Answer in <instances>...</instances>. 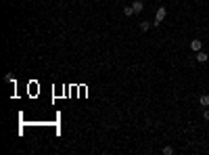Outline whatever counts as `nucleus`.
Wrapping results in <instances>:
<instances>
[{
    "label": "nucleus",
    "instance_id": "nucleus-1",
    "mask_svg": "<svg viewBox=\"0 0 209 155\" xmlns=\"http://www.w3.org/2000/svg\"><path fill=\"white\" fill-rule=\"evenodd\" d=\"M165 17H167V8H165V6H159V8H157V13H155V21H153V25H155V27H159V25L163 23V19H165Z\"/></svg>",
    "mask_w": 209,
    "mask_h": 155
},
{
    "label": "nucleus",
    "instance_id": "nucleus-2",
    "mask_svg": "<svg viewBox=\"0 0 209 155\" xmlns=\"http://www.w3.org/2000/svg\"><path fill=\"white\" fill-rule=\"evenodd\" d=\"M132 8H134L136 15H140V13L144 11V2H142V0H134V2H132Z\"/></svg>",
    "mask_w": 209,
    "mask_h": 155
},
{
    "label": "nucleus",
    "instance_id": "nucleus-3",
    "mask_svg": "<svg viewBox=\"0 0 209 155\" xmlns=\"http://www.w3.org/2000/svg\"><path fill=\"white\" fill-rule=\"evenodd\" d=\"M197 61H199V63H207V61H209V55L205 52V50H199V52H197Z\"/></svg>",
    "mask_w": 209,
    "mask_h": 155
},
{
    "label": "nucleus",
    "instance_id": "nucleus-4",
    "mask_svg": "<svg viewBox=\"0 0 209 155\" xmlns=\"http://www.w3.org/2000/svg\"><path fill=\"white\" fill-rule=\"evenodd\" d=\"M190 48H192L195 52H199V50L203 48V42H201V40H190Z\"/></svg>",
    "mask_w": 209,
    "mask_h": 155
},
{
    "label": "nucleus",
    "instance_id": "nucleus-5",
    "mask_svg": "<svg viewBox=\"0 0 209 155\" xmlns=\"http://www.w3.org/2000/svg\"><path fill=\"white\" fill-rule=\"evenodd\" d=\"M199 105H201V107H209V94H203V96L199 99Z\"/></svg>",
    "mask_w": 209,
    "mask_h": 155
},
{
    "label": "nucleus",
    "instance_id": "nucleus-6",
    "mask_svg": "<svg viewBox=\"0 0 209 155\" xmlns=\"http://www.w3.org/2000/svg\"><path fill=\"white\" fill-rule=\"evenodd\" d=\"M153 27V23H149V21H140V32H149Z\"/></svg>",
    "mask_w": 209,
    "mask_h": 155
},
{
    "label": "nucleus",
    "instance_id": "nucleus-7",
    "mask_svg": "<svg viewBox=\"0 0 209 155\" xmlns=\"http://www.w3.org/2000/svg\"><path fill=\"white\" fill-rule=\"evenodd\" d=\"M124 15H125V17H132V15H136V13H134V8H132V4L124 6Z\"/></svg>",
    "mask_w": 209,
    "mask_h": 155
},
{
    "label": "nucleus",
    "instance_id": "nucleus-8",
    "mask_svg": "<svg viewBox=\"0 0 209 155\" xmlns=\"http://www.w3.org/2000/svg\"><path fill=\"white\" fill-rule=\"evenodd\" d=\"M163 155H174V149L171 147H163Z\"/></svg>",
    "mask_w": 209,
    "mask_h": 155
},
{
    "label": "nucleus",
    "instance_id": "nucleus-9",
    "mask_svg": "<svg viewBox=\"0 0 209 155\" xmlns=\"http://www.w3.org/2000/svg\"><path fill=\"white\" fill-rule=\"evenodd\" d=\"M203 119H205V122H209V109H205V111H203Z\"/></svg>",
    "mask_w": 209,
    "mask_h": 155
}]
</instances>
